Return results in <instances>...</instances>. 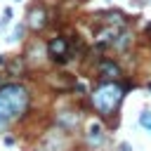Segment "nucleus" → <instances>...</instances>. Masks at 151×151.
Instances as JSON below:
<instances>
[{"label": "nucleus", "instance_id": "f8f14e48", "mask_svg": "<svg viewBox=\"0 0 151 151\" xmlns=\"http://www.w3.org/2000/svg\"><path fill=\"white\" fill-rule=\"evenodd\" d=\"M120 151H130V146L127 144H120Z\"/></svg>", "mask_w": 151, "mask_h": 151}, {"label": "nucleus", "instance_id": "39448f33", "mask_svg": "<svg viewBox=\"0 0 151 151\" xmlns=\"http://www.w3.org/2000/svg\"><path fill=\"white\" fill-rule=\"evenodd\" d=\"M99 76L101 78H118L120 76V66L113 61H101L99 64Z\"/></svg>", "mask_w": 151, "mask_h": 151}, {"label": "nucleus", "instance_id": "f03ea898", "mask_svg": "<svg viewBox=\"0 0 151 151\" xmlns=\"http://www.w3.org/2000/svg\"><path fill=\"white\" fill-rule=\"evenodd\" d=\"M0 97L7 101V106L14 111V116H21L28 109V90L24 85H5V87H0Z\"/></svg>", "mask_w": 151, "mask_h": 151}, {"label": "nucleus", "instance_id": "6e6552de", "mask_svg": "<svg viewBox=\"0 0 151 151\" xmlns=\"http://www.w3.org/2000/svg\"><path fill=\"white\" fill-rule=\"evenodd\" d=\"M139 125L151 132V113H149V111H142V113H139Z\"/></svg>", "mask_w": 151, "mask_h": 151}, {"label": "nucleus", "instance_id": "423d86ee", "mask_svg": "<svg viewBox=\"0 0 151 151\" xmlns=\"http://www.w3.org/2000/svg\"><path fill=\"white\" fill-rule=\"evenodd\" d=\"M101 125L99 123H90V127H87V139L92 142V144H97V142H101Z\"/></svg>", "mask_w": 151, "mask_h": 151}, {"label": "nucleus", "instance_id": "9b49d317", "mask_svg": "<svg viewBox=\"0 0 151 151\" xmlns=\"http://www.w3.org/2000/svg\"><path fill=\"white\" fill-rule=\"evenodd\" d=\"M7 64V59H5V54H0V66H5Z\"/></svg>", "mask_w": 151, "mask_h": 151}, {"label": "nucleus", "instance_id": "0eeeda50", "mask_svg": "<svg viewBox=\"0 0 151 151\" xmlns=\"http://www.w3.org/2000/svg\"><path fill=\"white\" fill-rule=\"evenodd\" d=\"M59 123H64L66 127H73V125H78V116H71V111H64L59 116Z\"/></svg>", "mask_w": 151, "mask_h": 151}, {"label": "nucleus", "instance_id": "1a4fd4ad", "mask_svg": "<svg viewBox=\"0 0 151 151\" xmlns=\"http://www.w3.org/2000/svg\"><path fill=\"white\" fill-rule=\"evenodd\" d=\"M127 40H130V35H127V33H120V35L116 38V42H113V45H116L118 50H125V45H127Z\"/></svg>", "mask_w": 151, "mask_h": 151}, {"label": "nucleus", "instance_id": "20e7f679", "mask_svg": "<svg viewBox=\"0 0 151 151\" xmlns=\"http://www.w3.org/2000/svg\"><path fill=\"white\" fill-rule=\"evenodd\" d=\"M45 24H47V14H45V9H42V7L31 9V14H28V26H31V28H42Z\"/></svg>", "mask_w": 151, "mask_h": 151}, {"label": "nucleus", "instance_id": "7ed1b4c3", "mask_svg": "<svg viewBox=\"0 0 151 151\" xmlns=\"http://www.w3.org/2000/svg\"><path fill=\"white\" fill-rule=\"evenodd\" d=\"M47 50H50V57H52L54 61H59V64L68 61V42H66L64 38H54V40H50Z\"/></svg>", "mask_w": 151, "mask_h": 151}, {"label": "nucleus", "instance_id": "f257e3e1", "mask_svg": "<svg viewBox=\"0 0 151 151\" xmlns=\"http://www.w3.org/2000/svg\"><path fill=\"white\" fill-rule=\"evenodd\" d=\"M120 99H123V90H120L116 83H104V85H99V87L92 92V101H94V106H97L101 113L113 111V109L120 104Z\"/></svg>", "mask_w": 151, "mask_h": 151}, {"label": "nucleus", "instance_id": "9d476101", "mask_svg": "<svg viewBox=\"0 0 151 151\" xmlns=\"http://www.w3.org/2000/svg\"><path fill=\"white\" fill-rule=\"evenodd\" d=\"M21 35H24V28L19 26V28H14V33H12V38H9V40H21Z\"/></svg>", "mask_w": 151, "mask_h": 151}, {"label": "nucleus", "instance_id": "ddd939ff", "mask_svg": "<svg viewBox=\"0 0 151 151\" xmlns=\"http://www.w3.org/2000/svg\"><path fill=\"white\" fill-rule=\"evenodd\" d=\"M14 2H19V0H14Z\"/></svg>", "mask_w": 151, "mask_h": 151}]
</instances>
